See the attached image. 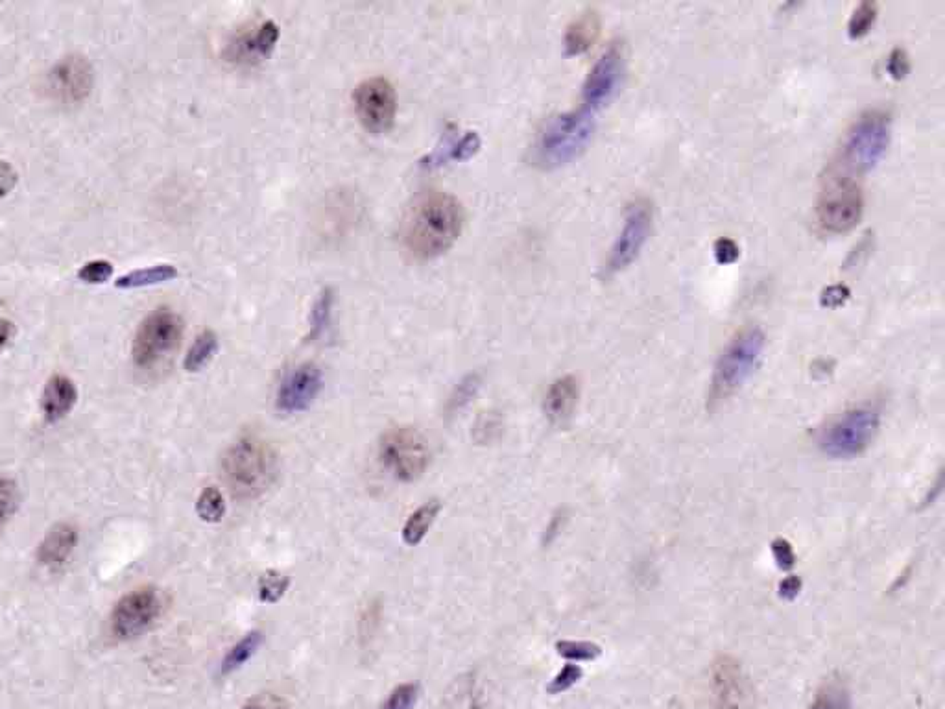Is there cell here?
I'll use <instances>...</instances> for the list:
<instances>
[{
  "label": "cell",
  "instance_id": "f6af8a7d",
  "mask_svg": "<svg viewBox=\"0 0 945 709\" xmlns=\"http://www.w3.org/2000/svg\"><path fill=\"white\" fill-rule=\"evenodd\" d=\"M15 335V325L10 320H0V353L12 342Z\"/></svg>",
  "mask_w": 945,
  "mask_h": 709
},
{
  "label": "cell",
  "instance_id": "ac0fdd59",
  "mask_svg": "<svg viewBox=\"0 0 945 709\" xmlns=\"http://www.w3.org/2000/svg\"><path fill=\"white\" fill-rule=\"evenodd\" d=\"M78 390L67 375H52L41 394V412L48 423L63 420L76 405Z\"/></svg>",
  "mask_w": 945,
  "mask_h": 709
},
{
  "label": "cell",
  "instance_id": "9c48e42d",
  "mask_svg": "<svg viewBox=\"0 0 945 709\" xmlns=\"http://www.w3.org/2000/svg\"><path fill=\"white\" fill-rule=\"evenodd\" d=\"M183 337V320L167 307H159L144 318L133 337V361L139 368H154L170 357Z\"/></svg>",
  "mask_w": 945,
  "mask_h": 709
},
{
  "label": "cell",
  "instance_id": "8d00e7d4",
  "mask_svg": "<svg viewBox=\"0 0 945 709\" xmlns=\"http://www.w3.org/2000/svg\"><path fill=\"white\" fill-rule=\"evenodd\" d=\"M772 549V556H774V562L778 565L781 571H790L794 565H796V553H794V547L789 540L785 538H776L772 541L770 545Z\"/></svg>",
  "mask_w": 945,
  "mask_h": 709
},
{
  "label": "cell",
  "instance_id": "ab89813d",
  "mask_svg": "<svg viewBox=\"0 0 945 709\" xmlns=\"http://www.w3.org/2000/svg\"><path fill=\"white\" fill-rule=\"evenodd\" d=\"M886 71H888V74H890L894 80H901V78H905V76L909 74V56L905 54V50L896 49L888 56Z\"/></svg>",
  "mask_w": 945,
  "mask_h": 709
},
{
  "label": "cell",
  "instance_id": "ffe728a7",
  "mask_svg": "<svg viewBox=\"0 0 945 709\" xmlns=\"http://www.w3.org/2000/svg\"><path fill=\"white\" fill-rule=\"evenodd\" d=\"M76 543H78L76 529L69 523H60L48 530L47 536L39 543L37 562L48 569L61 567L69 560Z\"/></svg>",
  "mask_w": 945,
  "mask_h": 709
},
{
  "label": "cell",
  "instance_id": "f1b7e54d",
  "mask_svg": "<svg viewBox=\"0 0 945 709\" xmlns=\"http://www.w3.org/2000/svg\"><path fill=\"white\" fill-rule=\"evenodd\" d=\"M290 586V578L279 571H266L259 578V599L264 604H276L283 599Z\"/></svg>",
  "mask_w": 945,
  "mask_h": 709
},
{
  "label": "cell",
  "instance_id": "30bf717a",
  "mask_svg": "<svg viewBox=\"0 0 945 709\" xmlns=\"http://www.w3.org/2000/svg\"><path fill=\"white\" fill-rule=\"evenodd\" d=\"M626 73V50L621 43H611L587 73L586 82L582 85V108L599 115L621 93Z\"/></svg>",
  "mask_w": 945,
  "mask_h": 709
},
{
  "label": "cell",
  "instance_id": "9a60e30c",
  "mask_svg": "<svg viewBox=\"0 0 945 709\" xmlns=\"http://www.w3.org/2000/svg\"><path fill=\"white\" fill-rule=\"evenodd\" d=\"M322 388V370L311 362L300 364L283 377L277 390V410L283 414L303 412L311 407Z\"/></svg>",
  "mask_w": 945,
  "mask_h": 709
},
{
  "label": "cell",
  "instance_id": "52a82bcc",
  "mask_svg": "<svg viewBox=\"0 0 945 709\" xmlns=\"http://www.w3.org/2000/svg\"><path fill=\"white\" fill-rule=\"evenodd\" d=\"M654 228V209L646 198H637L628 205L623 228L611 244L610 253L600 268V276L613 279L626 272L645 250Z\"/></svg>",
  "mask_w": 945,
  "mask_h": 709
},
{
  "label": "cell",
  "instance_id": "1f68e13d",
  "mask_svg": "<svg viewBox=\"0 0 945 709\" xmlns=\"http://www.w3.org/2000/svg\"><path fill=\"white\" fill-rule=\"evenodd\" d=\"M479 385V377H477L475 373H471V375L464 377V379L458 383V386H456L453 396L449 397V403H447V416H455L456 412H460V410L464 409L467 403L471 401V397L477 394Z\"/></svg>",
  "mask_w": 945,
  "mask_h": 709
},
{
  "label": "cell",
  "instance_id": "d6a6232c",
  "mask_svg": "<svg viewBox=\"0 0 945 709\" xmlns=\"http://www.w3.org/2000/svg\"><path fill=\"white\" fill-rule=\"evenodd\" d=\"M17 506H19L17 484L8 477H0V527L17 512Z\"/></svg>",
  "mask_w": 945,
  "mask_h": 709
},
{
  "label": "cell",
  "instance_id": "3957f363",
  "mask_svg": "<svg viewBox=\"0 0 945 709\" xmlns=\"http://www.w3.org/2000/svg\"><path fill=\"white\" fill-rule=\"evenodd\" d=\"M765 348V333L755 325L744 327L730 338L713 368L707 409H718L746 385L763 361Z\"/></svg>",
  "mask_w": 945,
  "mask_h": 709
},
{
  "label": "cell",
  "instance_id": "5b68a950",
  "mask_svg": "<svg viewBox=\"0 0 945 709\" xmlns=\"http://www.w3.org/2000/svg\"><path fill=\"white\" fill-rule=\"evenodd\" d=\"M222 475L237 499H257L276 482V451L257 436H242L222 458Z\"/></svg>",
  "mask_w": 945,
  "mask_h": 709
},
{
  "label": "cell",
  "instance_id": "7402d4cb",
  "mask_svg": "<svg viewBox=\"0 0 945 709\" xmlns=\"http://www.w3.org/2000/svg\"><path fill=\"white\" fill-rule=\"evenodd\" d=\"M178 277V268L174 265H154L146 266L128 272L126 276L119 277L115 287L117 289H141V287H152V285H161Z\"/></svg>",
  "mask_w": 945,
  "mask_h": 709
},
{
  "label": "cell",
  "instance_id": "e0dca14e",
  "mask_svg": "<svg viewBox=\"0 0 945 709\" xmlns=\"http://www.w3.org/2000/svg\"><path fill=\"white\" fill-rule=\"evenodd\" d=\"M713 693L715 709H744L746 706V682L739 663L722 656L713 667Z\"/></svg>",
  "mask_w": 945,
  "mask_h": 709
},
{
  "label": "cell",
  "instance_id": "d4e9b609",
  "mask_svg": "<svg viewBox=\"0 0 945 709\" xmlns=\"http://www.w3.org/2000/svg\"><path fill=\"white\" fill-rule=\"evenodd\" d=\"M809 709H851V693L842 680H829L822 685Z\"/></svg>",
  "mask_w": 945,
  "mask_h": 709
},
{
  "label": "cell",
  "instance_id": "7a4b0ae2",
  "mask_svg": "<svg viewBox=\"0 0 945 709\" xmlns=\"http://www.w3.org/2000/svg\"><path fill=\"white\" fill-rule=\"evenodd\" d=\"M892 139V121L883 109H870L851 124L829 167V181L866 176L883 161Z\"/></svg>",
  "mask_w": 945,
  "mask_h": 709
},
{
  "label": "cell",
  "instance_id": "4dcf8cb0",
  "mask_svg": "<svg viewBox=\"0 0 945 709\" xmlns=\"http://www.w3.org/2000/svg\"><path fill=\"white\" fill-rule=\"evenodd\" d=\"M558 654L569 661H593L602 654L597 643L591 641H573V639H562L556 643Z\"/></svg>",
  "mask_w": 945,
  "mask_h": 709
},
{
  "label": "cell",
  "instance_id": "6da1fadb",
  "mask_svg": "<svg viewBox=\"0 0 945 709\" xmlns=\"http://www.w3.org/2000/svg\"><path fill=\"white\" fill-rule=\"evenodd\" d=\"M464 207L445 191H425L416 196L401 222V239L408 252L431 259L449 250L464 228Z\"/></svg>",
  "mask_w": 945,
  "mask_h": 709
},
{
  "label": "cell",
  "instance_id": "8fae6325",
  "mask_svg": "<svg viewBox=\"0 0 945 709\" xmlns=\"http://www.w3.org/2000/svg\"><path fill=\"white\" fill-rule=\"evenodd\" d=\"M816 207V224L827 235H844L857 228L864 211L861 189L851 181H829Z\"/></svg>",
  "mask_w": 945,
  "mask_h": 709
},
{
  "label": "cell",
  "instance_id": "8992f818",
  "mask_svg": "<svg viewBox=\"0 0 945 709\" xmlns=\"http://www.w3.org/2000/svg\"><path fill=\"white\" fill-rule=\"evenodd\" d=\"M881 410L864 403L844 410L818 434V449L829 458L848 460L862 455L879 433Z\"/></svg>",
  "mask_w": 945,
  "mask_h": 709
},
{
  "label": "cell",
  "instance_id": "b9f144b4",
  "mask_svg": "<svg viewBox=\"0 0 945 709\" xmlns=\"http://www.w3.org/2000/svg\"><path fill=\"white\" fill-rule=\"evenodd\" d=\"M779 597L785 601H794L802 591V578L796 575L785 577L779 582Z\"/></svg>",
  "mask_w": 945,
  "mask_h": 709
},
{
  "label": "cell",
  "instance_id": "ba28073f",
  "mask_svg": "<svg viewBox=\"0 0 945 709\" xmlns=\"http://www.w3.org/2000/svg\"><path fill=\"white\" fill-rule=\"evenodd\" d=\"M379 458L397 481L414 482L429 468L431 447L416 427H394L379 442Z\"/></svg>",
  "mask_w": 945,
  "mask_h": 709
},
{
  "label": "cell",
  "instance_id": "74e56055",
  "mask_svg": "<svg viewBox=\"0 0 945 709\" xmlns=\"http://www.w3.org/2000/svg\"><path fill=\"white\" fill-rule=\"evenodd\" d=\"M242 709H290V704L276 693H261L250 698Z\"/></svg>",
  "mask_w": 945,
  "mask_h": 709
},
{
  "label": "cell",
  "instance_id": "603a6c76",
  "mask_svg": "<svg viewBox=\"0 0 945 709\" xmlns=\"http://www.w3.org/2000/svg\"><path fill=\"white\" fill-rule=\"evenodd\" d=\"M440 501H427L425 505L419 506L418 510L408 517L405 527H403V541L410 545V547H416L421 541L425 540L427 532L431 530L432 523L436 521V517L440 514Z\"/></svg>",
  "mask_w": 945,
  "mask_h": 709
},
{
  "label": "cell",
  "instance_id": "7bdbcfd3",
  "mask_svg": "<svg viewBox=\"0 0 945 709\" xmlns=\"http://www.w3.org/2000/svg\"><path fill=\"white\" fill-rule=\"evenodd\" d=\"M850 298V290L842 285H833L829 289L824 290L822 294V305L826 307H840L844 305V301Z\"/></svg>",
  "mask_w": 945,
  "mask_h": 709
},
{
  "label": "cell",
  "instance_id": "5bb4252c",
  "mask_svg": "<svg viewBox=\"0 0 945 709\" xmlns=\"http://www.w3.org/2000/svg\"><path fill=\"white\" fill-rule=\"evenodd\" d=\"M353 104L360 122L370 132H384L392 126L397 111V93L384 76H370L353 91Z\"/></svg>",
  "mask_w": 945,
  "mask_h": 709
},
{
  "label": "cell",
  "instance_id": "277c9868",
  "mask_svg": "<svg viewBox=\"0 0 945 709\" xmlns=\"http://www.w3.org/2000/svg\"><path fill=\"white\" fill-rule=\"evenodd\" d=\"M597 130V115L586 108L551 117L532 146V161L541 169H560L586 152Z\"/></svg>",
  "mask_w": 945,
  "mask_h": 709
},
{
  "label": "cell",
  "instance_id": "7c38bea8",
  "mask_svg": "<svg viewBox=\"0 0 945 709\" xmlns=\"http://www.w3.org/2000/svg\"><path fill=\"white\" fill-rule=\"evenodd\" d=\"M163 613V599L156 588H139L124 595L109 617V630L120 641L143 636Z\"/></svg>",
  "mask_w": 945,
  "mask_h": 709
},
{
  "label": "cell",
  "instance_id": "ee69618b",
  "mask_svg": "<svg viewBox=\"0 0 945 709\" xmlns=\"http://www.w3.org/2000/svg\"><path fill=\"white\" fill-rule=\"evenodd\" d=\"M15 183H17V172H15V169H13L10 163L0 161V198H4L6 194L12 193Z\"/></svg>",
  "mask_w": 945,
  "mask_h": 709
},
{
  "label": "cell",
  "instance_id": "44dd1931",
  "mask_svg": "<svg viewBox=\"0 0 945 709\" xmlns=\"http://www.w3.org/2000/svg\"><path fill=\"white\" fill-rule=\"evenodd\" d=\"M600 32V23L599 15L593 10L589 12L582 13L578 19H575L567 32H565V50L567 54L571 56H576V54H584L586 50L593 47V43L597 41Z\"/></svg>",
  "mask_w": 945,
  "mask_h": 709
},
{
  "label": "cell",
  "instance_id": "60d3db41",
  "mask_svg": "<svg viewBox=\"0 0 945 709\" xmlns=\"http://www.w3.org/2000/svg\"><path fill=\"white\" fill-rule=\"evenodd\" d=\"M739 246L731 239H718L715 242V259L720 265H731L739 259Z\"/></svg>",
  "mask_w": 945,
  "mask_h": 709
},
{
  "label": "cell",
  "instance_id": "484cf974",
  "mask_svg": "<svg viewBox=\"0 0 945 709\" xmlns=\"http://www.w3.org/2000/svg\"><path fill=\"white\" fill-rule=\"evenodd\" d=\"M216 348H218V338H216L213 331L207 329L202 335L196 337V340L192 342L191 349L187 351L185 362H183L185 370L191 373L200 372L205 364L213 359Z\"/></svg>",
  "mask_w": 945,
  "mask_h": 709
},
{
  "label": "cell",
  "instance_id": "f546056e",
  "mask_svg": "<svg viewBox=\"0 0 945 709\" xmlns=\"http://www.w3.org/2000/svg\"><path fill=\"white\" fill-rule=\"evenodd\" d=\"M875 21H877V6L872 2L859 4L851 13L850 21H848V34H850L851 39H861V37L868 36L870 30L874 28Z\"/></svg>",
  "mask_w": 945,
  "mask_h": 709
},
{
  "label": "cell",
  "instance_id": "83f0119b",
  "mask_svg": "<svg viewBox=\"0 0 945 709\" xmlns=\"http://www.w3.org/2000/svg\"><path fill=\"white\" fill-rule=\"evenodd\" d=\"M333 290L325 289L314 301L311 311V337L320 338L331 325V311H333Z\"/></svg>",
  "mask_w": 945,
  "mask_h": 709
},
{
  "label": "cell",
  "instance_id": "cb8c5ba5",
  "mask_svg": "<svg viewBox=\"0 0 945 709\" xmlns=\"http://www.w3.org/2000/svg\"><path fill=\"white\" fill-rule=\"evenodd\" d=\"M261 643H263V634H261V632L253 630L250 634H246V636L240 639L237 645H233V647L229 649L226 658L222 661L220 673L224 674V676H228V674L235 673L242 665H246L248 661L252 660L253 654L259 650Z\"/></svg>",
  "mask_w": 945,
  "mask_h": 709
},
{
  "label": "cell",
  "instance_id": "f35d334b",
  "mask_svg": "<svg viewBox=\"0 0 945 709\" xmlns=\"http://www.w3.org/2000/svg\"><path fill=\"white\" fill-rule=\"evenodd\" d=\"M479 146V135L475 132H467L462 139H458L455 145L451 146L447 156L453 157V159H466L471 154H475L479 150Z\"/></svg>",
  "mask_w": 945,
  "mask_h": 709
},
{
  "label": "cell",
  "instance_id": "836d02e7",
  "mask_svg": "<svg viewBox=\"0 0 945 709\" xmlns=\"http://www.w3.org/2000/svg\"><path fill=\"white\" fill-rule=\"evenodd\" d=\"M419 687L416 684H401L384 700L381 709H414L418 702Z\"/></svg>",
  "mask_w": 945,
  "mask_h": 709
},
{
  "label": "cell",
  "instance_id": "e575fe53",
  "mask_svg": "<svg viewBox=\"0 0 945 709\" xmlns=\"http://www.w3.org/2000/svg\"><path fill=\"white\" fill-rule=\"evenodd\" d=\"M582 676H584V671H582L580 665L567 663L562 671L552 678L551 684L547 685V691H549L551 695L565 693L567 689H571L573 685L578 684Z\"/></svg>",
  "mask_w": 945,
  "mask_h": 709
},
{
  "label": "cell",
  "instance_id": "d590c367",
  "mask_svg": "<svg viewBox=\"0 0 945 709\" xmlns=\"http://www.w3.org/2000/svg\"><path fill=\"white\" fill-rule=\"evenodd\" d=\"M111 276H113V265H111L109 261H104V259L89 261V263H85V265L80 268V272H78V277H80L84 283H91V285L106 283Z\"/></svg>",
  "mask_w": 945,
  "mask_h": 709
},
{
  "label": "cell",
  "instance_id": "d6986e66",
  "mask_svg": "<svg viewBox=\"0 0 945 709\" xmlns=\"http://www.w3.org/2000/svg\"><path fill=\"white\" fill-rule=\"evenodd\" d=\"M580 397V386L573 375H563L552 383L545 396V414L552 425H565L573 418Z\"/></svg>",
  "mask_w": 945,
  "mask_h": 709
},
{
  "label": "cell",
  "instance_id": "4316f807",
  "mask_svg": "<svg viewBox=\"0 0 945 709\" xmlns=\"http://www.w3.org/2000/svg\"><path fill=\"white\" fill-rule=\"evenodd\" d=\"M196 514L205 523H220L226 516V499L215 486H207L196 501Z\"/></svg>",
  "mask_w": 945,
  "mask_h": 709
},
{
  "label": "cell",
  "instance_id": "2e32d148",
  "mask_svg": "<svg viewBox=\"0 0 945 709\" xmlns=\"http://www.w3.org/2000/svg\"><path fill=\"white\" fill-rule=\"evenodd\" d=\"M279 25L274 19H264L248 26L229 41V58L233 61H257L268 56L279 39Z\"/></svg>",
  "mask_w": 945,
  "mask_h": 709
},
{
  "label": "cell",
  "instance_id": "4fadbf2b",
  "mask_svg": "<svg viewBox=\"0 0 945 709\" xmlns=\"http://www.w3.org/2000/svg\"><path fill=\"white\" fill-rule=\"evenodd\" d=\"M95 84L93 65L80 54L61 58L47 74L48 97L61 106H80Z\"/></svg>",
  "mask_w": 945,
  "mask_h": 709
}]
</instances>
